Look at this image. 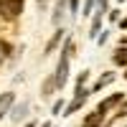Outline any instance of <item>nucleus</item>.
<instances>
[{
	"label": "nucleus",
	"mask_w": 127,
	"mask_h": 127,
	"mask_svg": "<svg viewBox=\"0 0 127 127\" xmlns=\"http://www.w3.org/2000/svg\"><path fill=\"white\" fill-rule=\"evenodd\" d=\"M13 92H5V94H0V120H3V114H8L10 109V104H13Z\"/></svg>",
	"instance_id": "f03ea898"
},
{
	"label": "nucleus",
	"mask_w": 127,
	"mask_h": 127,
	"mask_svg": "<svg viewBox=\"0 0 127 127\" xmlns=\"http://www.w3.org/2000/svg\"><path fill=\"white\" fill-rule=\"evenodd\" d=\"M125 43H127V36H125V38H122V46H125Z\"/></svg>",
	"instance_id": "4468645a"
},
{
	"label": "nucleus",
	"mask_w": 127,
	"mask_h": 127,
	"mask_svg": "<svg viewBox=\"0 0 127 127\" xmlns=\"http://www.w3.org/2000/svg\"><path fill=\"white\" fill-rule=\"evenodd\" d=\"M26 0H0V15L3 18H15L18 13H23Z\"/></svg>",
	"instance_id": "f257e3e1"
},
{
	"label": "nucleus",
	"mask_w": 127,
	"mask_h": 127,
	"mask_svg": "<svg viewBox=\"0 0 127 127\" xmlns=\"http://www.w3.org/2000/svg\"><path fill=\"white\" fill-rule=\"evenodd\" d=\"M125 76H127V71H125Z\"/></svg>",
	"instance_id": "f3484780"
},
{
	"label": "nucleus",
	"mask_w": 127,
	"mask_h": 127,
	"mask_svg": "<svg viewBox=\"0 0 127 127\" xmlns=\"http://www.w3.org/2000/svg\"><path fill=\"white\" fill-rule=\"evenodd\" d=\"M64 0H59V5H56V13H54V23H61V13H64Z\"/></svg>",
	"instance_id": "6e6552de"
},
{
	"label": "nucleus",
	"mask_w": 127,
	"mask_h": 127,
	"mask_svg": "<svg viewBox=\"0 0 127 127\" xmlns=\"http://www.w3.org/2000/svg\"><path fill=\"white\" fill-rule=\"evenodd\" d=\"M120 114H127V102L122 104V109H120Z\"/></svg>",
	"instance_id": "ddd939ff"
},
{
	"label": "nucleus",
	"mask_w": 127,
	"mask_h": 127,
	"mask_svg": "<svg viewBox=\"0 0 127 127\" xmlns=\"http://www.w3.org/2000/svg\"><path fill=\"white\" fill-rule=\"evenodd\" d=\"M99 122H102V114L99 112H92L87 120H84V125L81 127H99Z\"/></svg>",
	"instance_id": "39448f33"
},
{
	"label": "nucleus",
	"mask_w": 127,
	"mask_h": 127,
	"mask_svg": "<svg viewBox=\"0 0 127 127\" xmlns=\"http://www.w3.org/2000/svg\"><path fill=\"white\" fill-rule=\"evenodd\" d=\"M71 10H74V13L79 10V0H71Z\"/></svg>",
	"instance_id": "f8f14e48"
},
{
	"label": "nucleus",
	"mask_w": 127,
	"mask_h": 127,
	"mask_svg": "<svg viewBox=\"0 0 127 127\" xmlns=\"http://www.w3.org/2000/svg\"><path fill=\"white\" fill-rule=\"evenodd\" d=\"M114 64H117V66H125L127 64V46H120L114 51Z\"/></svg>",
	"instance_id": "20e7f679"
},
{
	"label": "nucleus",
	"mask_w": 127,
	"mask_h": 127,
	"mask_svg": "<svg viewBox=\"0 0 127 127\" xmlns=\"http://www.w3.org/2000/svg\"><path fill=\"white\" fill-rule=\"evenodd\" d=\"M54 87H56V84H54V79H48V81H46V87H43V97H46V94L54 89Z\"/></svg>",
	"instance_id": "9d476101"
},
{
	"label": "nucleus",
	"mask_w": 127,
	"mask_h": 127,
	"mask_svg": "<svg viewBox=\"0 0 127 127\" xmlns=\"http://www.w3.org/2000/svg\"><path fill=\"white\" fill-rule=\"evenodd\" d=\"M114 81V76H112V74H104V76L97 81V87H94V89H104V87H107V84H112Z\"/></svg>",
	"instance_id": "423d86ee"
},
{
	"label": "nucleus",
	"mask_w": 127,
	"mask_h": 127,
	"mask_svg": "<svg viewBox=\"0 0 127 127\" xmlns=\"http://www.w3.org/2000/svg\"><path fill=\"white\" fill-rule=\"evenodd\" d=\"M26 127H33V125H26Z\"/></svg>",
	"instance_id": "2eb2a0df"
},
{
	"label": "nucleus",
	"mask_w": 127,
	"mask_h": 127,
	"mask_svg": "<svg viewBox=\"0 0 127 127\" xmlns=\"http://www.w3.org/2000/svg\"><path fill=\"white\" fill-rule=\"evenodd\" d=\"M26 112H28V104H26V102H23V104H18V107H15V112H13V120H20Z\"/></svg>",
	"instance_id": "0eeeda50"
},
{
	"label": "nucleus",
	"mask_w": 127,
	"mask_h": 127,
	"mask_svg": "<svg viewBox=\"0 0 127 127\" xmlns=\"http://www.w3.org/2000/svg\"><path fill=\"white\" fill-rule=\"evenodd\" d=\"M43 127H51V125H43Z\"/></svg>",
	"instance_id": "dca6fc26"
},
{
	"label": "nucleus",
	"mask_w": 127,
	"mask_h": 127,
	"mask_svg": "<svg viewBox=\"0 0 127 127\" xmlns=\"http://www.w3.org/2000/svg\"><path fill=\"white\" fill-rule=\"evenodd\" d=\"M120 102H122V94H112L109 99H104V102L99 104V114H102V112H107V109H112L114 104H120Z\"/></svg>",
	"instance_id": "7ed1b4c3"
},
{
	"label": "nucleus",
	"mask_w": 127,
	"mask_h": 127,
	"mask_svg": "<svg viewBox=\"0 0 127 127\" xmlns=\"http://www.w3.org/2000/svg\"><path fill=\"white\" fill-rule=\"evenodd\" d=\"M92 5H94V0H87V3H84V15L92 13Z\"/></svg>",
	"instance_id": "9b49d317"
},
{
	"label": "nucleus",
	"mask_w": 127,
	"mask_h": 127,
	"mask_svg": "<svg viewBox=\"0 0 127 127\" xmlns=\"http://www.w3.org/2000/svg\"><path fill=\"white\" fill-rule=\"evenodd\" d=\"M8 51H10V46H8V43H3V41H0V64L5 61V56H8Z\"/></svg>",
	"instance_id": "1a4fd4ad"
}]
</instances>
